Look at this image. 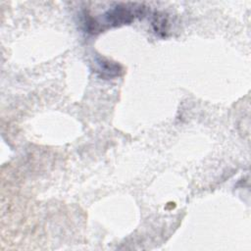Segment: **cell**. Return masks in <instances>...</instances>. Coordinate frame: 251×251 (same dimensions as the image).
<instances>
[{
    "label": "cell",
    "mask_w": 251,
    "mask_h": 251,
    "mask_svg": "<svg viewBox=\"0 0 251 251\" xmlns=\"http://www.w3.org/2000/svg\"><path fill=\"white\" fill-rule=\"evenodd\" d=\"M152 25L156 33L166 36L168 31H169V22L165 15H160V14H155L153 21H152Z\"/></svg>",
    "instance_id": "3957f363"
},
{
    "label": "cell",
    "mask_w": 251,
    "mask_h": 251,
    "mask_svg": "<svg viewBox=\"0 0 251 251\" xmlns=\"http://www.w3.org/2000/svg\"><path fill=\"white\" fill-rule=\"evenodd\" d=\"M95 63L97 65V73L104 78H113L119 76L123 71L119 64L102 57H97L95 59Z\"/></svg>",
    "instance_id": "7a4b0ae2"
},
{
    "label": "cell",
    "mask_w": 251,
    "mask_h": 251,
    "mask_svg": "<svg viewBox=\"0 0 251 251\" xmlns=\"http://www.w3.org/2000/svg\"><path fill=\"white\" fill-rule=\"evenodd\" d=\"M146 13V7L139 3H121L108 10L103 15V21L99 24V30L103 26H118L132 23L135 19L142 18Z\"/></svg>",
    "instance_id": "6da1fadb"
}]
</instances>
